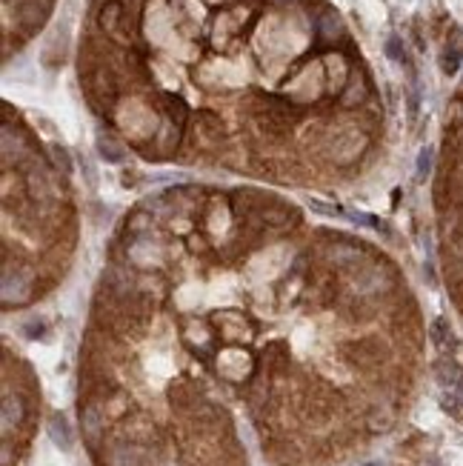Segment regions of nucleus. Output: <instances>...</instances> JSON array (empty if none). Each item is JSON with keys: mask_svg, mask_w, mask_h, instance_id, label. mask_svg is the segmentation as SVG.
Returning <instances> with one entry per match:
<instances>
[{"mask_svg": "<svg viewBox=\"0 0 463 466\" xmlns=\"http://www.w3.org/2000/svg\"><path fill=\"white\" fill-rule=\"evenodd\" d=\"M123 18H126V9H123L120 0H106V3L101 6V12H98V26L103 31H118Z\"/></svg>", "mask_w": 463, "mask_h": 466, "instance_id": "f257e3e1", "label": "nucleus"}, {"mask_svg": "<svg viewBox=\"0 0 463 466\" xmlns=\"http://www.w3.org/2000/svg\"><path fill=\"white\" fill-rule=\"evenodd\" d=\"M49 432H52V441L60 446V449H72V435H69V424L63 415H52L49 421Z\"/></svg>", "mask_w": 463, "mask_h": 466, "instance_id": "f03ea898", "label": "nucleus"}, {"mask_svg": "<svg viewBox=\"0 0 463 466\" xmlns=\"http://www.w3.org/2000/svg\"><path fill=\"white\" fill-rule=\"evenodd\" d=\"M460 60H463V46H446V52L440 55V69L446 75H455L460 69Z\"/></svg>", "mask_w": 463, "mask_h": 466, "instance_id": "7ed1b4c3", "label": "nucleus"}, {"mask_svg": "<svg viewBox=\"0 0 463 466\" xmlns=\"http://www.w3.org/2000/svg\"><path fill=\"white\" fill-rule=\"evenodd\" d=\"M386 55H389V60H395V63H406V49H404L401 38H389V40H386Z\"/></svg>", "mask_w": 463, "mask_h": 466, "instance_id": "20e7f679", "label": "nucleus"}, {"mask_svg": "<svg viewBox=\"0 0 463 466\" xmlns=\"http://www.w3.org/2000/svg\"><path fill=\"white\" fill-rule=\"evenodd\" d=\"M429 169H432V149H423L421 157H418V178L421 181L429 174Z\"/></svg>", "mask_w": 463, "mask_h": 466, "instance_id": "39448f33", "label": "nucleus"}, {"mask_svg": "<svg viewBox=\"0 0 463 466\" xmlns=\"http://www.w3.org/2000/svg\"><path fill=\"white\" fill-rule=\"evenodd\" d=\"M446 335H449V326H446L443 318H438L435 324H432V341H435V344H446Z\"/></svg>", "mask_w": 463, "mask_h": 466, "instance_id": "423d86ee", "label": "nucleus"}, {"mask_svg": "<svg viewBox=\"0 0 463 466\" xmlns=\"http://www.w3.org/2000/svg\"><path fill=\"white\" fill-rule=\"evenodd\" d=\"M443 406L449 409L452 415H460V404H458V400H452V398H443Z\"/></svg>", "mask_w": 463, "mask_h": 466, "instance_id": "0eeeda50", "label": "nucleus"}, {"mask_svg": "<svg viewBox=\"0 0 463 466\" xmlns=\"http://www.w3.org/2000/svg\"><path fill=\"white\" fill-rule=\"evenodd\" d=\"M366 466H380V463H366Z\"/></svg>", "mask_w": 463, "mask_h": 466, "instance_id": "6e6552de", "label": "nucleus"}]
</instances>
